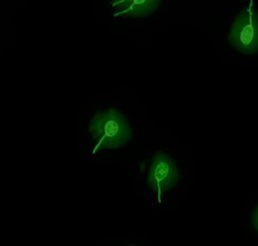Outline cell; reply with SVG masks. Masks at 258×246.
Masks as SVG:
<instances>
[{
  "label": "cell",
  "instance_id": "1",
  "mask_svg": "<svg viewBox=\"0 0 258 246\" xmlns=\"http://www.w3.org/2000/svg\"><path fill=\"white\" fill-rule=\"evenodd\" d=\"M89 131L96 143L94 153L118 149L128 143L132 136L128 120L115 109L97 113L91 120Z\"/></svg>",
  "mask_w": 258,
  "mask_h": 246
},
{
  "label": "cell",
  "instance_id": "2",
  "mask_svg": "<svg viewBox=\"0 0 258 246\" xmlns=\"http://www.w3.org/2000/svg\"><path fill=\"white\" fill-rule=\"evenodd\" d=\"M228 42L236 51L244 55L258 53V12L252 0L235 18Z\"/></svg>",
  "mask_w": 258,
  "mask_h": 246
},
{
  "label": "cell",
  "instance_id": "3",
  "mask_svg": "<svg viewBox=\"0 0 258 246\" xmlns=\"http://www.w3.org/2000/svg\"><path fill=\"white\" fill-rule=\"evenodd\" d=\"M179 177V169L175 161L163 152L156 153L148 174V185L151 190L158 195L167 193L176 186Z\"/></svg>",
  "mask_w": 258,
  "mask_h": 246
},
{
  "label": "cell",
  "instance_id": "4",
  "mask_svg": "<svg viewBox=\"0 0 258 246\" xmlns=\"http://www.w3.org/2000/svg\"><path fill=\"white\" fill-rule=\"evenodd\" d=\"M162 0H112L116 17L146 18L158 9Z\"/></svg>",
  "mask_w": 258,
  "mask_h": 246
},
{
  "label": "cell",
  "instance_id": "5",
  "mask_svg": "<svg viewBox=\"0 0 258 246\" xmlns=\"http://www.w3.org/2000/svg\"><path fill=\"white\" fill-rule=\"evenodd\" d=\"M251 224L254 230L258 233V205L254 208L252 215H251Z\"/></svg>",
  "mask_w": 258,
  "mask_h": 246
}]
</instances>
